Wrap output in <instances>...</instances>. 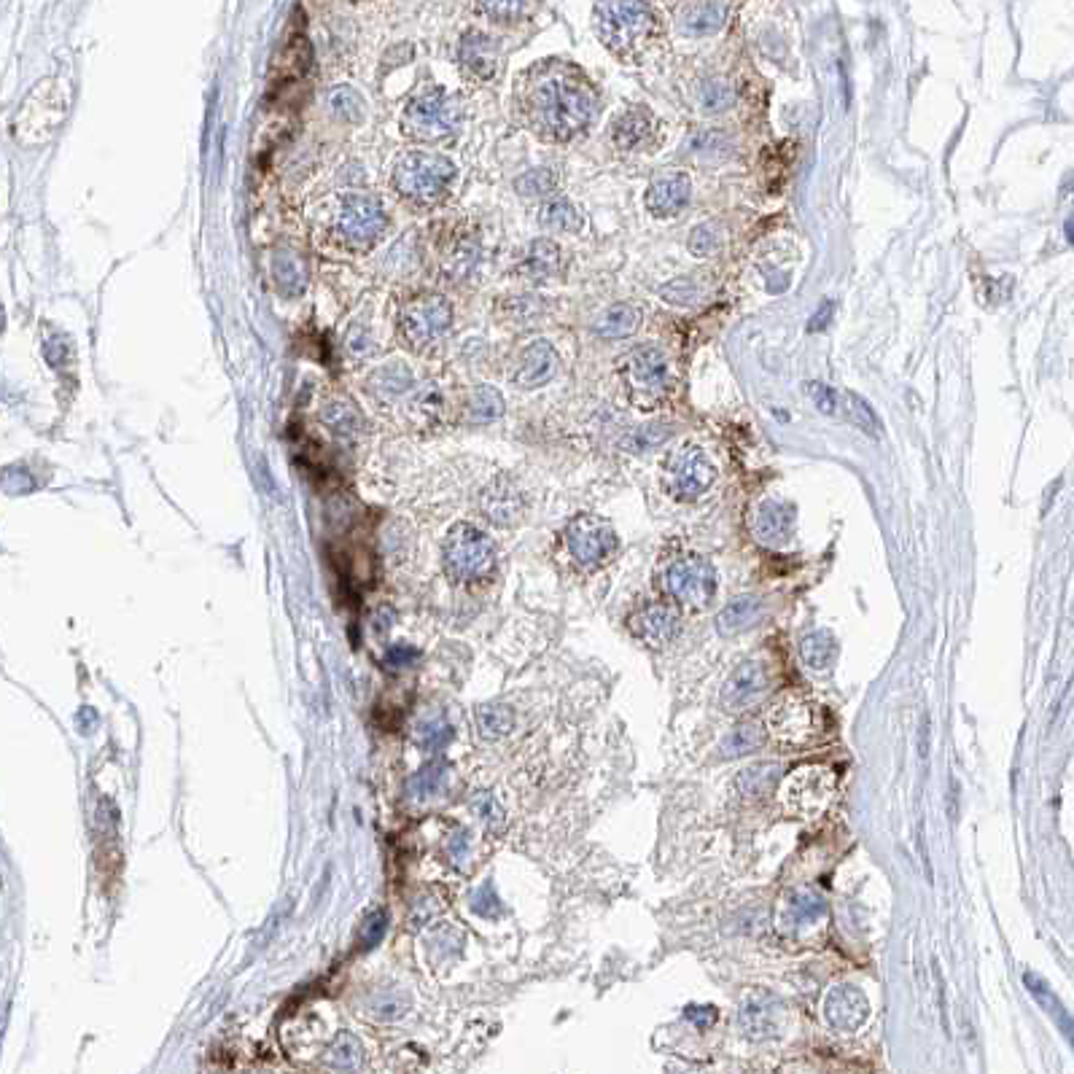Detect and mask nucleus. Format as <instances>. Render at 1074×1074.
Masks as SVG:
<instances>
[{
  "label": "nucleus",
  "instance_id": "nucleus-1",
  "mask_svg": "<svg viewBox=\"0 0 1074 1074\" xmlns=\"http://www.w3.org/2000/svg\"><path fill=\"white\" fill-rule=\"evenodd\" d=\"M525 111L536 130L552 140H571L593 119L595 100L582 79L568 70H542L525 92Z\"/></svg>",
  "mask_w": 1074,
  "mask_h": 1074
},
{
  "label": "nucleus",
  "instance_id": "nucleus-2",
  "mask_svg": "<svg viewBox=\"0 0 1074 1074\" xmlns=\"http://www.w3.org/2000/svg\"><path fill=\"white\" fill-rule=\"evenodd\" d=\"M455 181V165L437 151H404L391 167L393 192L415 205H437Z\"/></svg>",
  "mask_w": 1074,
  "mask_h": 1074
},
{
  "label": "nucleus",
  "instance_id": "nucleus-3",
  "mask_svg": "<svg viewBox=\"0 0 1074 1074\" xmlns=\"http://www.w3.org/2000/svg\"><path fill=\"white\" fill-rule=\"evenodd\" d=\"M595 27L603 44L617 54H633L647 44L655 33V14L644 3H598L595 6Z\"/></svg>",
  "mask_w": 1074,
  "mask_h": 1074
},
{
  "label": "nucleus",
  "instance_id": "nucleus-4",
  "mask_svg": "<svg viewBox=\"0 0 1074 1074\" xmlns=\"http://www.w3.org/2000/svg\"><path fill=\"white\" fill-rule=\"evenodd\" d=\"M461 119V103L453 95H447L445 89L431 87L407 103L402 114V127L410 138L437 143V140L450 138L461 127Z\"/></svg>",
  "mask_w": 1074,
  "mask_h": 1074
},
{
  "label": "nucleus",
  "instance_id": "nucleus-5",
  "mask_svg": "<svg viewBox=\"0 0 1074 1074\" xmlns=\"http://www.w3.org/2000/svg\"><path fill=\"white\" fill-rule=\"evenodd\" d=\"M385 229L383 202L369 192H350L340 197L332 216V232L350 251H367Z\"/></svg>",
  "mask_w": 1074,
  "mask_h": 1074
},
{
  "label": "nucleus",
  "instance_id": "nucleus-6",
  "mask_svg": "<svg viewBox=\"0 0 1074 1074\" xmlns=\"http://www.w3.org/2000/svg\"><path fill=\"white\" fill-rule=\"evenodd\" d=\"M442 563L447 577L455 582H480L496 568V547L480 528L458 523L447 533Z\"/></svg>",
  "mask_w": 1074,
  "mask_h": 1074
},
{
  "label": "nucleus",
  "instance_id": "nucleus-7",
  "mask_svg": "<svg viewBox=\"0 0 1074 1074\" xmlns=\"http://www.w3.org/2000/svg\"><path fill=\"white\" fill-rule=\"evenodd\" d=\"M453 326V307L445 297L437 294H423V297L410 299L399 313L396 332L404 348L423 353L431 345H437Z\"/></svg>",
  "mask_w": 1074,
  "mask_h": 1074
},
{
  "label": "nucleus",
  "instance_id": "nucleus-8",
  "mask_svg": "<svg viewBox=\"0 0 1074 1074\" xmlns=\"http://www.w3.org/2000/svg\"><path fill=\"white\" fill-rule=\"evenodd\" d=\"M622 377L638 410H655L671 388L668 358L660 348H636L622 358Z\"/></svg>",
  "mask_w": 1074,
  "mask_h": 1074
},
{
  "label": "nucleus",
  "instance_id": "nucleus-9",
  "mask_svg": "<svg viewBox=\"0 0 1074 1074\" xmlns=\"http://www.w3.org/2000/svg\"><path fill=\"white\" fill-rule=\"evenodd\" d=\"M663 585L673 601L682 603L684 609L700 612L716 595V571L706 558L700 555H684L676 558L665 568Z\"/></svg>",
  "mask_w": 1074,
  "mask_h": 1074
},
{
  "label": "nucleus",
  "instance_id": "nucleus-10",
  "mask_svg": "<svg viewBox=\"0 0 1074 1074\" xmlns=\"http://www.w3.org/2000/svg\"><path fill=\"white\" fill-rule=\"evenodd\" d=\"M65 116V95L57 81H44L27 95L17 114L14 132L22 143H44Z\"/></svg>",
  "mask_w": 1074,
  "mask_h": 1074
},
{
  "label": "nucleus",
  "instance_id": "nucleus-11",
  "mask_svg": "<svg viewBox=\"0 0 1074 1074\" xmlns=\"http://www.w3.org/2000/svg\"><path fill=\"white\" fill-rule=\"evenodd\" d=\"M768 727L776 741L786 743V746H805L819 738L821 714L808 700L786 695L770 708Z\"/></svg>",
  "mask_w": 1074,
  "mask_h": 1074
},
{
  "label": "nucleus",
  "instance_id": "nucleus-12",
  "mask_svg": "<svg viewBox=\"0 0 1074 1074\" xmlns=\"http://www.w3.org/2000/svg\"><path fill=\"white\" fill-rule=\"evenodd\" d=\"M835 795V773L821 765L795 770L784 784V803L792 813L808 816L821 811Z\"/></svg>",
  "mask_w": 1074,
  "mask_h": 1074
},
{
  "label": "nucleus",
  "instance_id": "nucleus-13",
  "mask_svg": "<svg viewBox=\"0 0 1074 1074\" xmlns=\"http://www.w3.org/2000/svg\"><path fill=\"white\" fill-rule=\"evenodd\" d=\"M566 544L577 563L595 566V563H601L603 558L612 555L614 547H617V536H614L612 525L601 520V517L579 515L568 523Z\"/></svg>",
  "mask_w": 1074,
  "mask_h": 1074
},
{
  "label": "nucleus",
  "instance_id": "nucleus-14",
  "mask_svg": "<svg viewBox=\"0 0 1074 1074\" xmlns=\"http://www.w3.org/2000/svg\"><path fill=\"white\" fill-rule=\"evenodd\" d=\"M716 480L714 463L700 447H684L668 466V490L679 501H698Z\"/></svg>",
  "mask_w": 1074,
  "mask_h": 1074
},
{
  "label": "nucleus",
  "instance_id": "nucleus-15",
  "mask_svg": "<svg viewBox=\"0 0 1074 1074\" xmlns=\"http://www.w3.org/2000/svg\"><path fill=\"white\" fill-rule=\"evenodd\" d=\"M369 391L375 393L380 402L388 404H407L412 407H434V393L428 388H420L412 377L410 367H404L402 361H391L385 364L383 369H377L375 375L369 377Z\"/></svg>",
  "mask_w": 1074,
  "mask_h": 1074
},
{
  "label": "nucleus",
  "instance_id": "nucleus-16",
  "mask_svg": "<svg viewBox=\"0 0 1074 1074\" xmlns=\"http://www.w3.org/2000/svg\"><path fill=\"white\" fill-rule=\"evenodd\" d=\"M768 690V665H762L760 660H749V663L738 665L733 676H730L725 687H722V706L730 708V711H741V708H749L751 703L765 698Z\"/></svg>",
  "mask_w": 1074,
  "mask_h": 1074
},
{
  "label": "nucleus",
  "instance_id": "nucleus-17",
  "mask_svg": "<svg viewBox=\"0 0 1074 1074\" xmlns=\"http://www.w3.org/2000/svg\"><path fill=\"white\" fill-rule=\"evenodd\" d=\"M679 625H682L679 614L665 603H649L636 614H630L628 620L630 633L652 649H663L665 644H671L673 638L679 636Z\"/></svg>",
  "mask_w": 1074,
  "mask_h": 1074
},
{
  "label": "nucleus",
  "instance_id": "nucleus-18",
  "mask_svg": "<svg viewBox=\"0 0 1074 1074\" xmlns=\"http://www.w3.org/2000/svg\"><path fill=\"white\" fill-rule=\"evenodd\" d=\"M867 1015H870L867 996L848 983L835 986L824 999V1018L840 1031H856L867 1021Z\"/></svg>",
  "mask_w": 1074,
  "mask_h": 1074
},
{
  "label": "nucleus",
  "instance_id": "nucleus-19",
  "mask_svg": "<svg viewBox=\"0 0 1074 1074\" xmlns=\"http://www.w3.org/2000/svg\"><path fill=\"white\" fill-rule=\"evenodd\" d=\"M751 531L765 547H781L795 531V507L784 501H762L751 520Z\"/></svg>",
  "mask_w": 1074,
  "mask_h": 1074
},
{
  "label": "nucleus",
  "instance_id": "nucleus-20",
  "mask_svg": "<svg viewBox=\"0 0 1074 1074\" xmlns=\"http://www.w3.org/2000/svg\"><path fill=\"white\" fill-rule=\"evenodd\" d=\"M558 367L560 356L555 353L550 342H531V345L520 353V358H517V369L512 380H515L520 388H528V391H531V388L550 383L552 377L558 375Z\"/></svg>",
  "mask_w": 1074,
  "mask_h": 1074
},
{
  "label": "nucleus",
  "instance_id": "nucleus-21",
  "mask_svg": "<svg viewBox=\"0 0 1074 1074\" xmlns=\"http://www.w3.org/2000/svg\"><path fill=\"white\" fill-rule=\"evenodd\" d=\"M482 515L493 525H515L523 517V493L509 477H498L485 488L480 498Z\"/></svg>",
  "mask_w": 1074,
  "mask_h": 1074
},
{
  "label": "nucleus",
  "instance_id": "nucleus-22",
  "mask_svg": "<svg viewBox=\"0 0 1074 1074\" xmlns=\"http://www.w3.org/2000/svg\"><path fill=\"white\" fill-rule=\"evenodd\" d=\"M741 1026L749 1040H773L781 1026V1005L765 991H754L741 1007Z\"/></svg>",
  "mask_w": 1074,
  "mask_h": 1074
},
{
  "label": "nucleus",
  "instance_id": "nucleus-23",
  "mask_svg": "<svg viewBox=\"0 0 1074 1074\" xmlns=\"http://www.w3.org/2000/svg\"><path fill=\"white\" fill-rule=\"evenodd\" d=\"M692 197V184L690 178L684 173L663 175L652 181L647 192V208L649 213H655L657 219H668V216H679L687 202Z\"/></svg>",
  "mask_w": 1074,
  "mask_h": 1074
},
{
  "label": "nucleus",
  "instance_id": "nucleus-24",
  "mask_svg": "<svg viewBox=\"0 0 1074 1074\" xmlns=\"http://www.w3.org/2000/svg\"><path fill=\"white\" fill-rule=\"evenodd\" d=\"M655 135V122L644 111H628L612 127V138L617 143V149L625 151H647L655 143Z\"/></svg>",
  "mask_w": 1074,
  "mask_h": 1074
},
{
  "label": "nucleus",
  "instance_id": "nucleus-25",
  "mask_svg": "<svg viewBox=\"0 0 1074 1074\" xmlns=\"http://www.w3.org/2000/svg\"><path fill=\"white\" fill-rule=\"evenodd\" d=\"M765 617V606L757 595H741L730 601L716 617V628L722 636H741L746 630H751L754 625H760V620Z\"/></svg>",
  "mask_w": 1074,
  "mask_h": 1074
},
{
  "label": "nucleus",
  "instance_id": "nucleus-26",
  "mask_svg": "<svg viewBox=\"0 0 1074 1074\" xmlns=\"http://www.w3.org/2000/svg\"><path fill=\"white\" fill-rule=\"evenodd\" d=\"M461 65L477 79H493L498 68V46L482 33H466L461 41Z\"/></svg>",
  "mask_w": 1074,
  "mask_h": 1074
},
{
  "label": "nucleus",
  "instance_id": "nucleus-27",
  "mask_svg": "<svg viewBox=\"0 0 1074 1074\" xmlns=\"http://www.w3.org/2000/svg\"><path fill=\"white\" fill-rule=\"evenodd\" d=\"M727 3H687L679 11V30L684 35H711L725 25Z\"/></svg>",
  "mask_w": 1074,
  "mask_h": 1074
},
{
  "label": "nucleus",
  "instance_id": "nucleus-28",
  "mask_svg": "<svg viewBox=\"0 0 1074 1074\" xmlns=\"http://www.w3.org/2000/svg\"><path fill=\"white\" fill-rule=\"evenodd\" d=\"M824 913H827V902H824L821 894H816V891L811 889L792 891V894L786 897L784 905V924L789 926V929H800V926L819 921Z\"/></svg>",
  "mask_w": 1074,
  "mask_h": 1074
},
{
  "label": "nucleus",
  "instance_id": "nucleus-29",
  "mask_svg": "<svg viewBox=\"0 0 1074 1074\" xmlns=\"http://www.w3.org/2000/svg\"><path fill=\"white\" fill-rule=\"evenodd\" d=\"M324 1061L337 1072H358L361 1064H364V1048L358 1042L356 1034L350 1031H340L329 1045H326Z\"/></svg>",
  "mask_w": 1074,
  "mask_h": 1074
},
{
  "label": "nucleus",
  "instance_id": "nucleus-30",
  "mask_svg": "<svg viewBox=\"0 0 1074 1074\" xmlns=\"http://www.w3.org/2000/svg\"><path fill=\"white\" fill-rule=\"evenodd\" d=\"M638 326H641V313H638L636 307L614 305L595 321V334L609 337V340H620V337H630Z\"/></svg>",
  "mask_w": 1074,
  "mask_h": 1074
},
{
  "label": "nucleus",
  "instance_id": "nucleus-31",
  "mask_svg": "<svg viewBox=\"0 0 1074 1074\" xmlns=\"http://www.w3.org/2000/svg\"><path fill=\"white\" fill-rule=\"evenodd\" d=\"M835 655H838V644L835 638L827 630H813L808 636L800 641V657L803 663L813 671H827L832 663H835Z\"/></svg>",
  "mask_w": 1074,
  "mask_h": 1074
},
{
  "label": "nucleus",
  "instance_id": "nucleus-32",
  "mask_svg": "<svg viewBox=\"0 0 1074 1074\" xmlns=\"http://www.w3.org/2000/svg\"><path fill=\"white\" fill-rule=\"evenodd\" d=\"M474 722H477V730H480L482 738L496 741V738H504V735L512 733V727H515V714H512V708L509 706H501V703H488V706L477 708Z\"/></svg>",
  "mask_w": 1074,
  "mask_h": 1074
},
{
  "label": "nucleus",
  "instance_id": "nucleus-33",
  "mask_svg": "<svg viewBox=\"0 0 1074 1074\" xmlns=\"http://www.w3.org/2000/svg\"><path fill=\"white\" fill-rule=\"evenodd\" d=\"M560 267V248L552 240H536L525 256V272L533 278H552Z\"/></svg>",
  "mask_w": 1074,
  "mask_h": 1074
},
{
  "label": "nucleus",
  "instance_id": "nucleus-34",
  "mask_svg": "<svg viewBox=\"0 0 1074 1074\" xmlns=\"http://www.w3.org/2000/svg\"><path fill=\"white\" fill-rule=\"evenodd\" d=\"M762 743H765V730L757 722H743L725 738L722 757H746L751 751L762 749Z\"/></svg>",
  "mask_w": 1074,
  "mask_h": 1074
},
{
  "label": "nucleus",
  "instance_id": "nucleus-35",
  "mask_svg": "<svg viewBox=\"0 0 1074 1074\" xmlns=\"http://www.w3.org/2000/svg\"><path fill=\"white\" fill-rule=\"evenodd\" d=\"M542 224L552 232H577L582 227V219L568 200H552L550 205H544Z\"/></svg>",
  "mask_w": 1074,
  "mask_h": 1074
},
{
  "label": "nucleus",
  "instance_id": "nucleus-36",
  "mask_svg": "<svg viewBox=\"0 0 1074 1074\" xmlns=\"http://www.w3.org/2000/svg\"><path fill=\"white\" fill-rule=\"evenodd\" d=\"M776 778H778L776 765H754V768L743 770L741 776H738V786H741L743 795L762 797V795H768V792H773Z\"/></svg>",
  "mask_w": 1074,
  "mask_h": 1074
},
{
  "label": "nucleus",
  "instance_id": "nucleus-37",
  "mask_svg": "<svg viewBox=\"0 0 1074 1074\" xmlns=\"http://www.w3.org/2000/svg\"><path fill=\"white\" fill-rule=\"evenodd\" d=\"M501 412H504V399H501V393H498L496 388L482 385V388L474 391L472 402H469V418H472L474 423H490V420H496Z\"/></svg>",
  "mask_w": 1074,
  "mask_h": 1074
},
{
  "label": "nucleus",
  "instance_id": "nucleus-38",
  "mask_svg": "<svg viewBox=\"0 0 1074 1074\" xmlns=\"http://www.w3.org/2000/svg\"><path fill=\"white\" fill-rule=\"evenodd\" d=\"M407 1010L404 1005V996L399 991H383V994H372L369 999V1013L377 1021H399Z\"/></svg>",
  "mask_w": 1074,
  "mask_h": 1074
},
{
  "label": "nucleus",
  "instance_id": "nucleus-39",
  "mask_svg": "<svg viewBox=\"0 0 1074 1074\" xmlns=\"http://www.w3.org/2000/svg\"><path fill=\"white\" fill-rule=\"evenodd\" d=\"M722 240H725V232L719 224H700L690 235L687 245L695 256H711L722 248Z\"/></svg>",
  "mask_w": 1074,
  "mask_h": 1074
},
{
  "label": "nucleus",
  "instance_id": "nucleus-40",
  "mask_svg": "<svg viewBox=\"0 0 1074 1074\" xmlns=\"http://www.w3.org/2000/svg\"><path fill=\"white\" fill-rule=\"evenodd\" d=\"M846 399V412H848V418L854 420L856 426L859 428H865L867 434H873V437H878L881 434V420H878V415H875L873 410H870V404L865 402V399H859V396H854V393H846L843 396Z\"/></svg>",
  "mask_w": 1074,
  "mask_h": 1074
},
{
  "label": "nucleus",
  "instance_id": "nucleus-41",
  "mask_svg": "<svg viewBox=\"0 0 1074 1074\" xmlns=\"http://www.w3.org/2000/svg\"><path fill=\"white\" fill-rule=\"evenodd\" d=\"M733 100H735L733 87L722 79L706 81L703 89H700V103H703L706 111H725L727 105H733Z\"/></svg>",
  "mask_w": 1074,
  "mask_h": 1074
},
{
  "label": "nucleus",
  "instance_id": "nucleus-42",
  "mask_svg": "<svg viewBox=\"0 0 1074 1074\" xmlns=\"http://www.w3.org/2000/svg\"><path fill=\"white\" fill-rule=\"evenodd\" d=\"M706 294V289L700 286L695 278H682L671 283L668 289H663L665 302H673V305H695Z\"/></svg>",
  "mask_w": 1074,
  "mask_h": 1074
},
{
  "label": "nucleus",
  "instance_id": "nucleus-43",
  "mask_svg": "<svg viewBox=\"0 0 1074 1074\" xmlns=\"http://www.w3.org/2000/svg\"><path fill=\"white\" fill-rule=\"evenodd\" d=\"M517 189L525 197H544L555 189V173L547 170V167H539V170H531L525 173L520 181H517Z\"/></svg>",
  "mask_w": 1074,
  "mask_h": 1074
},
{
  "label": "nucleus",
  "instance_id": "nucleus-44",
  "mask_svg": "<svg viewBox=\"0 0 1074 1074\" xmlns=\"http://www.w3.org/2000/svg\"><path fill=\"white\" fill-rule=\"evenodd\" d=\"M805 393H808V399L816 404V410L824 412V415H838L840 412V396L830 385L805 383Z\"/></svg>",
  "mask_w": 1074,
  "mask_h": 1074
},
{
  "label": "nucleus",
  "instance_id": "nucleus-45",
  "mask_svg": "<svg viewBox=\"0 0 1074 1074\" xmlns=\"http://www.w3.org/2000/svg\"><path fill=\"white\" fill-rule=\"evenodd\" d=\"M472 808L480 813V819L488 824V830H493V832L504 830V821H507V816H504V808H501L493 797L482 792V795L474 797Z\"/></svg>",
  "mask_w": 1074,
  "mask_h": 1074
},
{
  "label": "nucleus",
  "instance_id": "nucleus-46",
  "mask_svg": "<svg viewBox=\"0 0 1074 1074\" xmlns=\"http://www.w3.org/2000/svg\"><path fill=\"white\" fill-rule=\"evenodd\" d=\"M415 786H418V795L420 797L437 795L439 789L445 786V765H439V762H434V765H426V768H423L418 773V778H415Z\"/></svg>",
  "mask_w": 1074,
  "mask_h": 1074
},
{
  "label": "nucleus",
  "instance_id": "nucleus-47",
  "mask_svg": "<svg viewBox=\"0 0 1074 1074\" xmlns=\"http://www.w3.org/2000/svg\"><path fill=\"white\" fill-rule=\"evenodd\" d=\"M332 108L337 116H345L350 122H356L358 116H361V97L350 87H342L337 89V92H332Z\"/></svg>",
  "mask_w": 1074,
  "mask_h": 1074
},
{
  "label": "nucleus",
  "instance_id": "nucleus-48",
  "mask_svg": "<svg viewBox=\"0 0 1074 1074\" xmlns=\"http://www.w3.org/2000/svg\"><path fill=\"white\" fill-rule=\"evenodd\" d=\"M477 11H485L490 17H498L501 22H509V19H517L523 11H531L528 3H482L477 6Z\"/></svg>",
  "mask_w": 1074,
  "mask_h": 1074
},
{
  "label": "nucleus",
  "instance_id": "nucleus-49",
  "mask_svg": "<svg viewBox=\"0 0 1074 1074\" xmlns=\"http://www.w3.org/2000/svg\"><path fill=\"white\" fill-rule=\"evenodd\" d=\"M687 1021L698 1023L700 1029H706V1026H711V1023L716 1021V1010L708 1005H692L687 1007Z\"/></svg>",
  "mask_w": 1074,
  "mask_h": 1074
},
{
  "label": "nucleus",
  "instance_id": "nucleus-50",
  "mask_svg": "<svg viewBox=\"0 0 1074 1074\" xmlns=\"http://www.w3.org/2000/svg\"><path fill=\"white\" fill-rule=\"evenodd\" d=\"M474 908L480 910L482 916H493V913H498V900H496V894H493V889H482L477 897H474Z\"/></svg>",
  "mask_w": 1074,
  "mask_h": 1074
},
{
  "label": "nucleus",
  "instance_id": "nucleus-51",
  "mask_svg": "<svg viewBox=\"0 0 1074 1074\" xmlns=\"http://www.w3.org/2000/svg\"><path fill=\"white\" fill-rule=\"evenodd\" d=\"M832 315V302H824L821 305V313L813 315V324H811V332H816V329H824L827 326V318Z\"/></svg>",
  "mask_w": 1074,
  "mask_h": 1074
},
{
  "label": "nucleus",
  "instance_id": "nucleus-52",
  "mask_svg": "<svg viewBox=\"0 0 1074 1074\" xmlns=\"http://www.w3.org/2000/svg\"><path fill=\"white\" fill-rule=\"evenodd\" d=\"M1066 240H1072V219H1066Z\"/></svg>",
  "mask_w": 1074,
  "mask_h": 1074
}]
</instances>
